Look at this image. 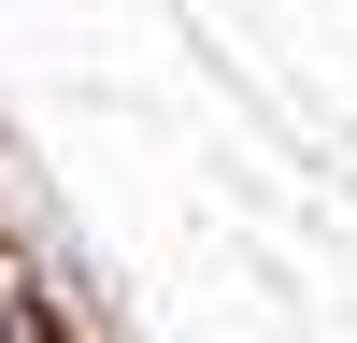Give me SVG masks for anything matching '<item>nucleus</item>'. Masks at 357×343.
Masks as SVG:
<instances>
[{"mask_svg":"<svg viewBox=\"0 0 357 343\" xmlns=\"http://www.w3.org/2000/svg\"><path fill=\"white\" fill-rule=\"evenodd\" d=\"M0 343H15V329H0Z\"/></svg>","mask_w":357,"mask_h":343,"instance_id":"f257e3e1","label":"nucleus"}]
</instances>
